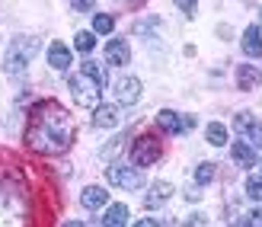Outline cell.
Returning a JSON list of instances; mask_svg holds the SVG:
<instances>
[{"label":"cell","instance_id":"cell-1","mask_svg":"<svg viewBox=\"0 0 262 227\" xmlns=\"http://www.w3.org/2000/svg\"><path fill=\"white\" fill-rule=\"evenodd\" d=\"M77 138V122L74 115L55 99H42L29 109L26 122V148L42 154V157H58L74 144Z\"/></svg>","mask_w":262,"mask_h":227},{"label":"cell","instance_id":"cell-2","mask_svg":"<svg viewBox=\"0 0 262 227\" xmlns=\"http://www.w3.org/2000/svg\"><path fill=\"white\" fill-rule=\"evenodd\" d=\"M35 51H38V38H32V35H16V38H10V45H7V51H4V74H10V77L26 74L29 61L35 58Z\"/></svg>","mask_w":262,"mask_h":227},{"label":"cell","instance_id":"cell-3","mask_svg":"<svg viewBox=\"0 0 262 227\" xmlns=\"http://www.w3.org/2000/svg\"><path fill=\"white\" fill-rule=\"evenodd\" d=\"M29 208L19 185H0V227H26Z\"/></svg>","mask_w":262,"mask_h":227},{"label":"cell","instance_id":"cell-4","mask_svg":"<svg viewBox=\"0 0 262 227\" xmlns=\"http://www.w3.org/2000/svg\"><path fill=\"white\" fill-rule=\"evenodd\" d=\"M68 84H71V93H74V99H77L80 109H96V106H99L102 87L96 84V80H90L86 74H74Z\"/></svg>","mask_w":262,"mask_h":227},{"label":"cell","instance_id":"cell-5","mask_svg":"<svg viewBox=\"0 0 262 227\" xmlns=\"http://www.w3.org/2000/svg\"><path fill=\"white\" fill-rule=\"evenodd\" d=\"M160 141H157L154 135H144V138H138L135 144H131V163L135 167H150V163H157L160 160Z\"/></svg>","mask_w":262,"mask_h":227},{"label":"cell","instance_id":"cell-6","mask_svg":"<svg viewBox=\"0 0 262 227\" xmlns=\"http://www.w3.org/2000/svg\"><path fill=\"white\" fill-rule=\"evenodd\" d=\"M106 182L109 185H115V189H138V185L144 182V176H141V170H131V167H122V163H112L109 170H106Z\"/></svg>","mask_w":262,"mask_h":227},{"label":"cell","instance_id":"cell-7","mask_svg":"<svg viewBox=\"0 0 262 227\" xmlns=\"http://www.w3.org/2000/svg\"><path fill=\"white\" fill-rule=\"evenodd\" d=\"M115 99H119V106H135L141 99V80L138 77H122L119 90H115Z\"/></svg>","mask_w":262,"mask_h":227},{"label":"cell","instance_id":"cell-8","mask_svg":"<svg viewBox=\"0 0 262 227\" xmlns=\"http://www.w3.org/2000/svg\"><path fill=\"white\" fill-rule=\"evenodd\" d=\"M131 61V45L125 38H109L106 42V64H115V68H122V64Z\"/></svg>","mask_w":262,"mask_h":227},{"label":"cell","instance_id":"cell-9","mask_svg":"<svg viewBox=\"0 0 262 227\" xmlns=\"http://www.w3.org/2000/svg\"><path fill=\"white\" fill-rule=\"evenodd\" d=\"M157 125H160L163 131H169V135H179L182 128H192V118H182L173 109H160L157 112Z\"/></svg>","mask_w":262,"mask_h":227},{"label":"cell","instance_id":"cell-10","mask_svg":"<svg viewBox=\"0 0 262 227\" xmlns=\"http://www.w3.org/2000/svg\"><path fill=\"white\" fill-rule=\"evenodd\" d=\"M243 55L246 58H259L262 55V29L256 23L246 26V32H243Z\"/></svg>","mask_w":262,"mask_h":227},{"label":"cell","instance_id":"cell-11","mask_svg":"<svg viewBox=\"0 0 262 227\" xmlns=\"http://www.w3.org/2000/svg\"><path fill=\"white\" fill-rule=\"evenodd\" d=\"M106 202H109V192L102 189V185H86V189L80 192V205H83V208H90V211L102 208Z\"/></svg>","mask_w":262,"mask_h":227},{"label":"cell","instance_id":"cell-12","mask_svg":"<svg viewBox=\"0 0 262 227\" xmlns=\"http://www.w3.org/2000/svg\"><path fill=\"white\" fill-rule=\"evenodd\" d=\"M93 112H96V115H93V125H96V128H115V125L122 122L119 106H96Z\"/></svg>","mask_w":262,"mask_h":227},{"label":"cell","instance_id":"cell-13","mask_svg":"<svg viewBox=\"0 0 262 227\" xmlns=\"http://www.w3.org/2000/svg\"><path fill=\"white\" fill-rule=\"evenodd\" d=\"M259 84H262V74H259L256 64H240L237 68V87L240 90H256Z\"/></svg>","mask_w":262,"mask_h":227},{"label":"cell","instance_id":"cell-14","mask_svg":"<svg viewBox=\"0 0 262 227\" xmlns=\"http://www.w3.org/2000/svg\"><path fill=\"white\" fill-rule=\"evenodd\" d=\"M48 64H51V71H68L71 68V51H68V45H61V42H55L48 48Z\"/></svg>","mask_w":262,"mask_h":227},{"label":"cell","instance_id":"cell-15","mask_svg":"<svg viewBox=\"0 0 262 227\" xmlns=\"http://www.w3.org/2000/svg\"><path fill=\"white\" fill-rule=\"evenodd\" d=\"M169 198H173V185H169V182H154V185H150V195L144 198V205H147V208H157V205L169 202Z\"/></svg>","mask_w":262,"mask_h":227},{"label":"cell","instance_id":"cell-16","mask_svg":"<svg viewBox=\"0 0 262 227\" xmlns=\"http://www.w3.org/2000/svg\"><path fill=\"white\" fill-rule=\"evenodd\" d=\"M125 224H128V205H109L102 227H125Z\"/></svg>","mask_w":262,"mask_h":227},{"label":"cell","instance_id":"cell-17","mask_svg":"<svg viewBox=\"0 0 262 227\" xmlns=\"http://www.w3.org/2000/svg\"><path fill=\"white\" fill-rule=\"evenodd\" d=\"M233 160L240 167H256V151L246 141H233Z\"/></svg>","mask_w":262,"mask_h":227},{"label":"cell","instance_id":"cell-18","mask_svg":"<svg viewBox=\"0 0 262 227\" xmlns=\"http://www.w3.org/2000/svg\"><path fill=\"white\" fill-rule=\"evenodd\" d=\"M80 74H86L90 80H96L99 87H106V80H109L106 68H102V64H96V61H83V64H80Z\"/></svg>","mask_w":262,"mask_h":227},{"label":"cell","instance_id":"cell-19","mask_svg":"<svg viewBox=\"0 0 262 227\" xmlns=\"http://www.w3.org/2000/svg\"><path fill=\"white\" fill-rule=\"evenodd\" d=\"M205 138H208V144H214V148H224V144H227V128L221 122H211L205 128Z\"/></svg>","mask_w":262,"mask_h":227},{"label":"cell","instance_id":"cell-20","mask_svg":"<svg viewBox=\"0 0 262 227\" xmlns=\"http://www.w3.org/2000/svg\"><path fill=\"white\" fill-rule=\"evenodd\" d=\"M74 48L83 51V55H90V51L96 48V35H93V32H77V35H74Z\"/></svg>","mask_w":262,"mask_h":227},{"label":"cell","instance_id":"cell-21","mask_svg":"<svg viewBox=\"0 0 262 227\" xmlns=\"http://www.w3.org/2000/svg\"><path fill=\"white\" fill-rule=\"evenodd\" d=\"M246 195H250L253 202H262V173H253V176L246 179Z\"/></svg>","mask_w":262,"mask_h":227},{"label":"cell","instance_id":"cell-22","mask_svg":"<svg viewBox=\"0 0 262 227\" xmlns=\"http://www.w3.org/2000/svg\"><path fill=\"white\" fill-rule=\"evenodd\" d=\"M112 29H115V19H112V16H106V13H96V19H93V32L109 35Z\"/></svg>","mask_w":262,"mask_h":227},{"label":"cell","instance_id":"cell-23","mask_svg":"<svg viewBox=\"0 0 262 227\" xmlns=\"http://www.w3.org/2000/svg\"><path fill=\"white\" fill-rule=\"evenodd\" d=\"M214 179V163H199V170H195V182L205 185V182H211Z\"/></svg>","mask_w":262,"mask_h":227},{"label":"cell","instance_id":"cell-24","mask_svg":"<svg viewBox=\"0 0 262 227\" xmlns=\"http://www.w3.org/2000/svg\"><path fill=\"white\" fill-rule=\"evenodd\" d=\"M246 135H250V141L256 144V148H262V122H259V118H256L250 128H246Z\"/></svg>","mask_w":262,"mask_h":227},{"label":"cell","instance_id":"cell-25","mask_svg":"<svg viewBox=\"0 0 262 227\" xmlns=\"http://www.w3.org/2000/svg\"><path fill=\"white\" fill-rule=\"evenodd\" d=\"M176 4H179V10H182V13H186V16H189V19L195 16V7H199V0H176Z\"/></svg>","mask_w":262,"mask_h":227},{"label":"cell","instance_id":"cell-26","mask_svg":"<svg viewBox=\"0 0 262 227\" xmlns=\"http://www.w3.org/2000/svg\"><path fill=\"white\" fill-rule=\"evenodd\" d=\"M246 224H250V227H262V211H253V215H246Z\"/></svg>","mask_w":262,"mask_h":227},{"label":"cell","instance_id":"cell-27","mask_svg":"<svg viewBox=\"0 0 262 227\" xmlns=\"http://www.w3.org/2000/svg\"><path fill=\"white\" fill-rule=\"evenodd\" d=\"M71 7L74 10H90V7H93V0H71Z\"/></svg>","mask_w":262,"mask_h":227},{"label":"cell","instance_id":"cell-28","mask_svg":"<svg viewBox=\"0 0 262 227\" xmlns=\"http://www.w3.org/2000/svg\"><path fill=\"white\" fill-rule=\"evenodd\" d=\"M135 227H157V221H154V218H144V221H138Z\"/></svg>","mask_w":262,"mask_h":227},{"label":"cell","instance_id":"cell-29","mask_svg":"<svg viewBox=\"0 0 262 227\" xmlns=\"http://www.w3.org/2000/svg\"><path fill=\"white\" fill-rule=\"evenodd\" d=\"M64 227H83L80 221H68V224H64Z\"/></svg>","mask_w":262,"mask_h":227},{"label":"cell","instance_id":"cell-30","mask_svg":"<svg viewBox=\"0 0 262 227\" xmlns=\"http://www.w3.org/2000/svg\"><path fill=\"white\" fill-rule=\"evenodd\" d=\"M237 227H250V224H246V218H240V224H237Z\"/></svg>","mask_w":262,"mask_h":227}]
</instances>
